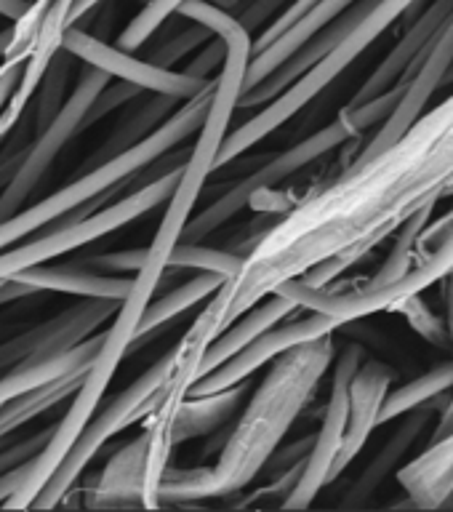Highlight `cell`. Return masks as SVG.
Instances as JSON below:
<instances>
[{
  "label": "cell",
  "instance_id": "cell-11",
  "mask_svg": "<svg viewBox=\"0 0 453 512\" xmlns=\"http://www.w3.org/2000/svg\"><path fill=\"white\" fill-rule=\"evenodd\" d=\"M64 48L80 62L91 64L96 70H104L112 78L134 83V86H139L142 91H150V94L176 96V99L187 102V99L198 96L200 91H206L211 86V80L192 78L187 72L160 67L150 59H136L131 51L110 46V43H104L96 35H88L86 30H78V27H70L64 32Z\"/></svg>",
  "mask_w": 453,
  "mask_h": 512
},
{
  "label": "cell",
  "instance_id": "cell-16",
  "mask_svg": "<svg viewBox=\"0 0 453 512\" xmlns=\"http://www.w3.org/2000/svg\"><path fill=\"white\" fill-rule=\"evenodd\" d=\"M392 382H395V371L382 360L366 358L360 363L358 374L352 379L350 422H347L342 454H339V462H336V478L358 459V454L366 448L368 438L374 435L376 427H382L379 419H382L384 400L390 395Z\"/></svg>",
  "mask_w": 453,
  "mask_h": 512
},
{
  "label": "cell",
  "instance_id": "cell-41",
  "mask_svg": "<svg viewBox=\"0 0 453 512\" xmlns=\"http://www.w3.org/2000/svg\"><path fill=\"white\" fill-rule=\"evenodd\" d=\"M24 67H0V112L8 104L11 94H14L16 83L22 78Z\"/></svg>",
  "mask_w": 453,
  "mask_h": 512
},
{
  "label": "cell",
  "instance_id": "cell-46",
  "mask_svg": "<svg viewBox=\"0 0 453 512\" xmlns=\"http://www.w3.org/2000/svg\"><path fill=\"white\" fill-rule=\"evenodd\" d=\"M11 32H14V27H6V30H0V59H3V54H6L8 40H11Z\"/></svg>",
  "mask_w": 453,
  "mask_h": 512
},
{
  "label": "cell",
  "instance_id": "cell-23",
  "mask_svg": "<svg viewBox=\"0 0 453 512\" xmlns=\"http://www.w3.org/2000/svg\"><path fill=\"white\" fill-rule=\"evenodd\" d=\"M246 395V384L230 387V390L211 392V395H187L171 411L158 408L150 416V422H160L171 427L176 446H182L192 438H203L211 432L222 430L224 424L230 422L232 414L238 411L240 398Z\"/></svg>",
  "mask_w": 453,
  "mask_h": 512
},
{
  "label": "cell",
  "instance_id": "cell-19",
  "mask_svg": "<svg viewBox=\"0 0 453 512\" xmlns=\"http://www.w3.org/2000/svg\"><path fill=\"white\" fill-rule=\"evenodd\" d=\"M355 3H358V0H318V3H315L302 19H296L286 32H280L278 38L270 40V43L264 48H259L256 54H251L243 94H248L251 88L264 83V80L270 78L280 64H286L288 59L312 38V35H318L323 27H328L336 16H342L344 11L350 6H355Z\"/></svg>",
  "mask_w": 453,
  "mask_h": 512
},
{
  "label": "cell",
  "instance_id": "cell-37",
  "mask_svg": "<svg viewBox=\"0 0 453 512\" xmlns=\"http://www.w3.org/2000/svg\"><path fill=\"white\" fill-rule=\"evenodd\" d=\"M147 262V248H128V251H112V254H96L83 259V264L102 272H139Z\"/></svg>",
  "mask_w": 453,
  "mask_h": 512
},
{
  "label": "cell",
  "instance_id": "cell-40",
  "mask_svg": "<svg viewBox=\"0 0 453 512\" xmlns=\"http://www.w3.org/2000/svg\"><path fill=\"white\" fill-rule=\"evenodd\" d=\"M24 155H27V147H22V150H8L6 155L0 158V192L11 184L14 174L19 171V166H22Z\"/></svg>",
  "mask_w": 453,
  "mask_h": 512
},
{
  "label": "cell",
  "instance_id": "cell-44",
  "mask_svg": "<svg viewBox=\"0 0 453 512\" xmlns=\"http://www.w3.org/2000/svg\"><path fill=\"white\" fill-rule=\"evenodd\" d=\"M448 432H453V392H451V398H448L446 408L440 411L438 427H435V432H432V438H438V435H448Z\"/></svg>",
  "mask_w": 453,
  "mask_h": 512
},
{
  "label": "cell",
  "instance_id": "cell-5",
  "mask_svg": "<svg viewBox=\"0 0 453 512\" xmlns=\"http://www.w3.org/2000/svg\"><path fill=\"white\" fill-rule=\"evenodd\" d=\"M174 374L176 347H171V350H168L160 360H155L131 387H126V390L120 392L118 398H112L102 414L88 422L83 435L75 440V446H72V451L67 454V459L59 464V470L54 472V478L48 480L46 488L40 491V496L35 499L32 507H56V504L62 502L64 496L72 491V486H75V480L83 475V470L94 462L96 454H99L115 435L128 430L131 424L150 419V416L158 411V406L163 403V398H166L168 387L174 382Z\"/></svg>",
  "mask_w": 453,
  "mask_h": 512
},
{
  "label": "cell",
  "instance_id": "cell-24",
  "mask_svg": "<svg viewBox=\"0 0 453 512\" xmlns=\"http://www.w3.org/2000/svg\"><path fill=\"white\" fill-rule=\"evenodd\" d=\"M179 104H182V99H176V96L152 94L147 102H142L136 110H131L126 118L120 120L118 126H115V131L107 136V142H104L102 147L88 158L83 171L99 166V163H104V160L115 158V155H120V152L131 150L134 144L144 142L155 128L163 126V123H166V120L179 110Z\"/></svg>",
  "mask_w": 453,
  "mask_h": 512
},
{
  "label": "cell",
  "instance_id": "cell-33",
  "mask_svg": "<svg viewBox=\"0 0 453 512\" xmlns=\"http://www.w3.org/2000/svg\"><path fill=\"white\" fill-rule=\"evenodd\" d=\"M211 38H214V32L203 27V24H195L190 30H182L174 38H168L166 43H160L150 54V62L160 64V67H171V64H176L187 54H192V51H198Z\"/></svg>",
  "mask_w": 453,
  "mask_h": 512
},
{
  "label": "cell",
  "instance_id": "cell-14",
  "mask_svg": "<svg viewBox=\"0 0 453 512\" xmlns=\"http://www.w3.org/2000/svg\"><path fill=\"white\" fill-rule=\"evenodd\" d=\"M88 507H158L147 430L112 456L96 486L86 491Z\"/></svg>",
  "mask_w": 453,
  "mask_h": 512
},
{
  "label": "cell",
  "instance_id": "cell-13",
  "mask_svg": "<svg viewBox=\"0 0 453 512\" xmlns=\"http://www.w3.org/2000/svg\"><path fill=\"white\" fill-rule=\"evenodd\" d=\"M453 64V14L448 16L446 24L440 27L438 35L422 48V54L416 56L414 64L408 67L406 75L398 80L400 86H406V94L400 104L392 110V115L384 120V128L376 131L371 142L358 150L355 155H374L390 142H395L400 134H406L416 120L424 115V107L430 104L438 88H443L446 75Z\"/></svg>",
  "mask_w": 453,
  "mask_h": 512
},
{
  "label": "cell",
  "instance_id": "cell-28",
  "mask_svg": "<svg viewBox=\"0 0 453 512\" xmlns=\"http://www.w3.org/2000/svg\"><path fill=\"white\" fill-rule=\"evenodd\" d=\"M72 62H75V56H72L67 48H62V51L54 56V62L48 64L46 75L40 80L38 94H35V118H32L38 134L56 118V115H59L64 102L70 99Z\"/></svg>",
  "mask_w": 453,
  "mask_h": 512
},
{
  "label": "cell",
  "instance_id": "cell-2",
  "mask_svg": "<svg viewBox=\"0 0 453 512\" xmlns=\"http://www.w3.org/2000/svg\"><path fill=\"white\" fill-rule=\"evenodd\" d=\"M334 360V334L310 339L272 360L216 459V499L246 491L262 475Z\"/></svg>",
  "mask_w": 453,
  "mask_h": 512
},
{
  "label": "cell",
  "instance_id": "cell-38",
  "mask_svg": "<svg viewBox=\"0 0 453 512\" xmlns=\"http://www.w3.org/2000/svg\"><path fill=\"white\" fill-rule=\"evenodd\" d=\"M291 0H248L246 8H240L238 19L246 24L248 32L267 27L272 22V16L278 14L280 8H286Z\"/></svg>",
  "mask_w": 453,
  "mask_h": 512
},
{
  "label": "cell",
  "instance_id": "cell-17",
  "mask_svg": "<svg viewBox=\"0 0 453 512\" xmlns=\"http://www.w3.org/2000/svg\"><path fill=\"white\" fill-rule=\"evenodd\" d=\"M451 14L453 0H432L430 6L416 16L414 24L403 32V38L395 43V48H392L390 54L384 56L382 64L371 72V78L355 91V96H352V102L347 104V107H358V104L371 102V99H376V96L384 94V91H390V88L406 75V70L414 64L416 56L422 54V48L438 35V30L446 24V19Z\"/></svg>",
  "mask_w": 453,
  "mask_h": 512
},
{
  "label": "cell",
  "instance_id": "cell-26",
  "mask_svg": "<svg viewBox=\"0 0 453 512\" xmlns=\"http://www.w3.org/2000/svg\"><path fill=\"white\" fill-rule=\"evenodd\" d=\"M224 280L227 278H224V275H216V272H200V275H195L192 280L182 283L179 288H174V291H168V294H163L160 299H155V302L147 307V312H144L142 323H139V334H136L131 350H136V347L144 342V336L158 334L160 328H166L168 323H174L176 318H182L184 312L192 310L195 304L211 299V296L224 286Z\"/></svg>",
  "mask_w": 453,
  "mask_h": 512
},
{
  "label": "cell",
  "instance_id": "cell-25",
  "mask_svg": "<svg viewBox=\"0 0 453 512\" xmlns=\"http://www.w3.org/2000/svg\"><path fill=\"white\" fill-rule=\"evenodd\" d=\"M104 334L88 336L86 342H80L78 347H72L70 352H64L59 358L43 360V363H35V366H22L8 371V374L0 376V406L8 403L16 395H22L24 390H32L38 384H46L51 379H59L64 374H72L78 368H91L94 366L96 355L102 350Z\"/></svg>",
  "mask_w": 453,
  "mask_h": 512
},
{
  "label": "cell",
  "instance_id": "cell-3",
  "mask_svg": "<svg viewBox=\"0 0 453 512\" xmlns=\"http://www.w3.org/2000/svg\"><path fill=\"white\" fill-rule=\"evenodd\" d=\"M214 94L216 80H211V86L206 91H200L198 96H192V99L179 104V110L163 126L155 128L144 142L134 144L131 150L120 152L115 158L104 160L99 166L88 168L78 179H72L67 187L56 190L54 195H48L46 200H40V203L30 208H22L11 219H3L0 222V251L14 246L16 240L27 238L35 230H40V227H46V224L56 222V219H64L70 211L86 206L88 200L99 198V195H104L112 187L131 184V179L142 174L144 168L166 158L174 147H179L184 139H190L195 131L203 128L208 112H211V104H214Z\"/></svg>",
  "mask_w": 453,
  "mask_h": 512
},
{
  "label": "cell",
  "instance_id": "cell-18",
  "mask_svg": "<svg viewBox=\"0 0 453 512\" xmlns=\"http://www.w3.org/2000/svg\"><path fill=\"white\" fill-rule=\"evenodd\" d=\"M398 483L416 510H443L453 494V432L438 435L398 470Z\"/></svg>",
  "mask_w": 453,
  "mask_h": 512
},
{
  "label": "cell",
  "instance_id": "cell-50",
  "mask_svg": "<svg viewBox=\"0 0 453 512\" xmlns=\"http://www.w3.org/2000/svg\"><path fill=\"white\" fill-rule=\"evenodd\" d=\"M139 3H144V6H147V3H150V0H139Z\"/></svg>",
  "mask_w": 453,
  "mask_h": 512
},
{
  "label": "cell",
  "instance_id": "cell-7",
  "mask_svg": "<svg viewBox=\"0 0 453 512\" xmlns=\"http://www.w3.org/2000/svg\"><path fill=\"white\" fill-rule=\"evenodd\" d=\"M360 136L352 134V128L347 126V120L339 115L334 123H328L320 131H315L312 136L296 142L294 147H288L275 158L264 160L262 166L256 168L254 174L243 176L240 182H235L227 192H222L219 198L200 211L184 230V240L187 243H200L203 238H208L211 232H216L219 227L235 219V216L243 211L246 206H251V200L259 195V192H270L272 187L288 182L291 176L299 174L302 168H307L310 163L320 160L328 152L339 150L342 144L355 142Z\"/></svg>",
  "mask_w": 453,
  "mask_h": 512
},
{
  "label": "cell",
  "instance_id": "cell-4",
  "mask_svg": "<svg viewBox=\"0 0 453 512\" xmlns=\"http://www.w3.org/2000/svg\"><path fill=\"white\" fill-rule=\"evenodd\" d=\"M419 6H422V0H374L371 8L363 14V19L352 27L350 35L323 62L315 64L307 75L296 80L294 86L286 88L283 94L264 104L254 118H248L246 123H240L238 128H232L230 134L224 136L222 150L216 155V168L227 166L238 155H243L262 139L275 134L280 126H286L288 120L296 118L312 99H318L347 67H352L358 56L366 54V48L374 46L376 40L398 22L400 16H406L408 11H414Z\"/></svg>",
  "mask_w": 453,
  "mask_h": 512
},
{
  "label": "cell",
  "instance_id": "cell-35",
  "mask_svg": "<svg viewBox=\"0 0 453 512\" xmlns=\"http://www.w3.org/2000/svg\"><path fill=\"white\" fill-rule=\"evenodd\" d=\"M142 94H144L142 88L134 86V83H126V80L107 83L102 94L96 96V102H94V107H91V112H88L86 128L94 126V123H99V120L107 118L112 110H118V107H123V104L131 102V99H136V96H142Z\"/></svg>",
  "mask_w": 453,
  "mask_h": 512
},
{
  "label": "cell",
  "instance_id": "cell-34",
  "mask_svg": "<svg viewBox=\"0 0 453 512\" xmlns=\"http://www.w3.org/2000/svg\"><path fill=\"white\" fill-rule=\"evenodd\" d=\"M54 432L56 424L43 432H35L30 438L19 440L14 446L0 448V475H6L8 470H14L19 464H27L32 462V459H38V456L43 454V448H46L48 443H51V438H54Z\"/></svg>",
  "mask_w": 453,
  "mask_h": 512
},
{
  "label": "cell",
  "instance_id": "cell-30",
  "mask_svg": "<svg viewBox=\"0 0 453 512\" xmlns=\"http://www.w3.org/2000/svg\"><path fill=\"white\" fill-rule=\"evenodd\" d=\"M243 256L222 251V248H208L200 243H187L182 240L171 256V267L174 270H200V272H216L224 278H232L238 272Z\"/></svg>",
  "mask_w": 453,
  "mask_h": 512
},
{
  "label": "cell",
  "instance_id": "cell-21",
  "mask_svg": "<svg viewBox=\"0 0 453 512\" xmlns=\"http://www.w3.org/2000/svg\"><path fill=\"white\" fill-rule=\"evenodd\" d=\"M296 310H302L294 299H288L286 294H270L264 296L262 302L254 304L251 310H246L235 323L224 328L222 334L216 336L214 342L208 344V350L200 358V379L224 366L227 360L235 358L240 350H246L248 344L254 342L256 336H262L264 331H270L272 326H278L280 320L294 315ZM198 379V382H200Z\"/></svg>",
  "mask_w": 453,
  "mask_h": 512
},
{
  "label": "cell",
  "instance_id": "cell-8",
  "mask_svg": "<svg viewBox=\"0 0 453 512\" xmlns=\"http://www.w3.org/2000/svg\"><path fill=\"white\" fill-rule=\"evenodd\" d=\"M110 80L112 75L86 64V70L80 75L78 86L72 88L70 99L64 102L59 115L40 131L38 142H32L30 147H27V155H24L19 171H16L6 190L0 192V222H3V219H11V216L22 211L27 198L32 195V190H35V187L43 182V176L48 174V168H51V163L56 160V155H59V152L86 128L88 112H91L96 96L102 94L104 86H107Z\"/></svg>",
  "mask_w": 453,
  "mask_h": 512
},
{
  "label": "cell",
  "instance_id": "cell-29",
  "mask_svg": "<svg viewBox=\"0 0 453 512\" xmlns=\"http://www.w3.org/2000/svg\"><path fill=\"white\" fill-rule=\"evenodd\" d=\"M216 499L214 464L211 467H190V470L163 472L158 486V504H190Z\"/></svg>",
  "mask_w": 453,
  "mask_h": 512
},
{
  "label": "cell",
  "instance_id": "cell-48",
  "mask_svg": "<svg viewBox=\"0 0 453 512\" xmlns=\"http://www.w3.org/2000/svg\"><path fill=\"white\" fill-rule=\"evenodd\" d=\"M443 86H453V64H451V70H448V75H446V83H443Z\"/></svg>",
  "mask_w": 453,
  "mask_h": 512
},
{
  "label": "cell",
  "instance_id": "cell-9",
  "mask_svg": "<svg viewBox=\"0 0 453 512\" xmlns=\"http://www.w3.org/2000/svg\"><path fill=\"white\" fill-rule=\"evenodd\" d=\"M363 360H366V350L358 342L344 344V350L336 352L334 379H331V395H328L326 416H323L320 430L315 432V446H312L310 459L304 464L302 478H299L296 488L291 491L286 504H283L288 510H304V507H310L318 499L320 491L336 480L334 470L336 462H339V454H342L347 422H350L352 379L358 374Z\"/></svg>",
  "mask_w": 453,
  "mask_h": 512
},
{
  "label": "cell",
  "instance_id": "cell-49",
  "mask_svg": "<svg viewBox=\"0 0 453 512\" xmlns=\"http://www.w3.org/2000/svg\"><path fill=\"white\" fill-rule=\"evenodd\" d=\"M443 510H453V494H451V499H448L446 507H443Z\"/></svg>",
  "mask_w": 453,
  "mask_h": 512
},
{
  "label": "cell",
  "instance_id": "cell-20",
  "mask_svg": "<svg viewBox=\"0 0 453 512\" xmlns=\"http://www.w3.org/2000/svg\"><path fill=\"white\" fill-rule=\"evenodd\" d=\"M35 291H56V294L83 296V299H126L134 278H112L110 272L94 270L88 264H32L16 278Z\"/></svg>",
  "mask_w": 453,
  "mask_h": 512
},
{
  "label": "cell",
  "instance_id": "cell-31",
  "mask_svg": "<svg viewBox=\"0 0 453 512\" xmlns=\"http://www.w3.org/2000/svg\"><path fill=\"white\" fill-rule=\"evenodd\" d=\"M395 312H400V315L408 320V326L414 328L416 334L422 336L424 342H430L432 347H438V350H451L453 347V336L451 328H448V320L440 318L438 312L424 302L422 294L408 296L406 302H400L398 307H395Z\"/></svg>",
  "mask_w": 453,
  "mask_h": 512
},
{
  "label": "cell",
  "instance_id": "cell-32",
  "mask_svg": "<svg viewBox=\"0 0 453 512\" xmlns=\"http://www.w3.org/2000/svg\"><path fill=\"white\" fill-rule=\"evenodd\" d=\"M182 3L184 0H150V3L128 22L126 30L120 32L118 46L123 48V51H131V54L139 51V48L163 27V22H166L168 16H174L176 11H179Z\"/></svg>",
  "mask_w": 453,
  "mask_h": 512
},
{
  "label": "cell",
  "instance_id": "cell-1",
  "mask_svg": "<svg viewBox=\"0 0 453 512\" xmlns=\"http://www.w3.org/2000/svg\"><path fill=\"white\" fill-rule=\"evenodd\" d=\"M453 195V94L374 155H355L256 238L195 326L214 342L264 296L299 278L331 286L419 211Z\"/></svg>",
  "mask_w": 453,
  "mask_h": 512
},
{
  "label": "cell",
  "instance_id": "cell-39",
  "mask_svg": "<svg viewBox=\"0 0 453 512\" xmlns=\"http://www.w3.org/2000/svg\"><path fill=\"white\" fill-rule=\"evenodd\" d=\"M32 467H35V459L27 464H19L14 470H8L6 475H0V504H6L24 486V480L30 478Z\"/></svg>",
  "mask_w": 453,
  "mask_h": 512
},
{
  "label": "cell",
  "instance_id": "cell-22",
  "mask_svg": "<svg viewBox=\"0 0 453 512\" xmlns=\"http://www.w3.org/2000/svg\"><path fill=\"white\" fill-rule=\"evenodd\" d=\"M432 422V406L416 408L411 414L403 416V422L395 432H392L387 443H384L376 456L368 462V467L358 475V480L352 483L350 491L344 494L342 504L344 507H360L366 504L371 496L384 486V480L390 478L392 472L398 475V470L403 467V459L411 454V448L416 446V440L422 438V432L430 427Z\"/></svg>",
  "mask_w": 453,
  "mask_h": 512
},
{
  "label": "cell",
  "instance_id": "cell-43",
  "mask_svg": "<svg viewBox=\"0 0 453 512\" xmlns=\"http://www.w3.org/2000/svg\"><path fill=\"white\" fill-rule=\"evenodd\" d=\"M440 288H443V302H446V320H448V328H451V336H453V272H448L446 278L440 280Z\"/></svg>",
  "mask_w": 453,
  "mask_h": 512
},
{
  "label": "cell",
  "instance_id": "cell-12",
  "mask_svg": "<svg viewBox=\"0 0 453 512\" xmlns=\"http://www.w3.org/2000/svg\"><path fill=\"white\" fill-rule=\"evenodd\" d=\"M339 328H342V323L326 315V312L307 310L304 318L278 323L270 331H264L262 336H256L246 350H240L224 366H219L216 371L203 376L200 382L192 384L187 395H211V392L238 387V384L246 382L248 376H254L259 368H264L267 363L280 358V355H286L288 350H294V347L310 342V339H318V336L336 334Z\"/></svg>",
  "mask_w": 453,
  "mask_h": 512
},
{
  "label": "cell",
  "instance_id": "cell-10",
  "mask_svg": "<svg viewBox=\"0 0 453 512\" xmlns=\"http://www.w3.org/2000/svg\"><path fill=\"white\" fill-rule=\"evenodd\" d=\"M120 304V299H86L59 312L56 318L0 342V376L70 352L72 347L86 342L88 336H94L102 323L115 318Z\"/></svg>",
  "mask_w": 453,
  "mask_h": 512
},
{
  "label": "cell",
  "instance_id": "cell-27",
  "mask_svg": "<svg viewBox=\"0 0 453 512\" xmlns=\"http://www.w3.org/2000/svg\"><path fill=\"white\" fill-rule=\"evenodd\" d=\"M453 392V358L443 360L435 368H430L427 374L416 376L411 382L400 384L395 390H390L387 400H384L382 419L379 422H395L403 419L406 414L416 411V408L430 406L438 400L448 398Z\"/></svg>",
  "mask_w": 453,
  "mask_h": 512
},
{
  "label": "cell",
  "instance_id": "cell-6",
  "mask_svg": "<svg viewBox=\"0 0 453 512\" xmlns=\"http://www.w3.org/2000/svg\"><path fill=\"white\" fill-rule=\"evenodd\" d=\"M184 163L166 171V174L155 176L150 182L139 184L136 190L128 192L126 198L115 200L112 206L99 208V211H94L86 219H80V222L67 224V227H56L54 232H46L43 238L32 240V243H27L22 248L3 251L0 254V280H11L22 270L32 267V264L51 262L54 256H64L75 251V248L88 246V243H94V240L136 222L139 216L150 214L152 208H158L160 203H168V198L174 195L176 184L182 179Z\"/></svg>",
  "mask_w": 453,
  "mask_h": 512
},
{
  "label": "cell",
  "instance_id": "cell-36",
  "mask_svg": "<svg viewBox=\"0 0 453 512\" xmlns=\"http://www.w3.org/2000/svg\"><path fill=\"white\" fill-rule=\"evenodd\" d=\"M227 56H230V43L222 38V35H214V40H208V46L200 51L190 64H187V75L200 80H214L222 67L227 64Z\"/></svg>",
  "mask_w": 453,
  "mask_h": 512
},
{
  "label": "cell",
  "instance_id": "cell-42",
  "mask_svg": "<svg viewBox=\"0 0 453 512\" xmlns=\"http://www.w3.org/2000/svg\"><path fill=\"white\" fill-rule=\"evenodd\" d=\"M27 8H30L27 0H0V16L8 22H19L27 14Z\"/></svg>",
  "mask_w": 453,
  "mask_h": 512
},
{
  "label": "cell",
  "instance_id": "cell-47",
  "mask_svg": "<svg viewBox=\"0 0 453 512\" xmlns=\"http://www.w3.org/2000/svg\"><path fill=\"white\" fill-rule=\"evenodd\" d=\"M208 3H214V6H222V8H232V6H240L243 0H208Z\"/></svg>",
  "mask_w": 453,
  "mask_h": 512
},
{
  "label": "cell",
  "instance_id": "cell-15",
  "mask_svg": "<svg viewBox=\"0 0 453 512\" xmlns=\"http://www.w3.org/2000/svg\"><path fill=\"white\" fill-rule=\"evenodd\" d=\"M371 3H374V0H358V3L347 8L342 16H336L334 22L328 24V27H323L318 35H312V38L307 40V43H304V46L299 48V51H296L286 64H280L278 70L272 72L270 78L264 80V83H259L256 88H251L248 94L240 96L238 110L264 107V104L272 102L275 96L283 94L286 88L294 86L296 80L302 78V75H307L315 64L323 62V59H326V56L331 54V51H334V48L347 38V35H350V30L360 22V19H363V14L371 8Z\"/></svg>",
  "mask_w": 453,
  "mask_h": 512
},
{
  "label": "cell",
  "instance_id": "cell-45",
  "mask_svg": "<svg viewBox=\"0 0 453 512\" xmlns=\"http://www.w3.org/2000/svg\"><path fill=\"white\" fill-rule=\"evenodd\" d=\"M99 3H104V0H75V8H72V19H70L72 27H75V22H78V19H83L86 14H91V11H94Z\"/></svg>",
  "mask_w": 453,
  "mask_h": 512
}]
</instances>
